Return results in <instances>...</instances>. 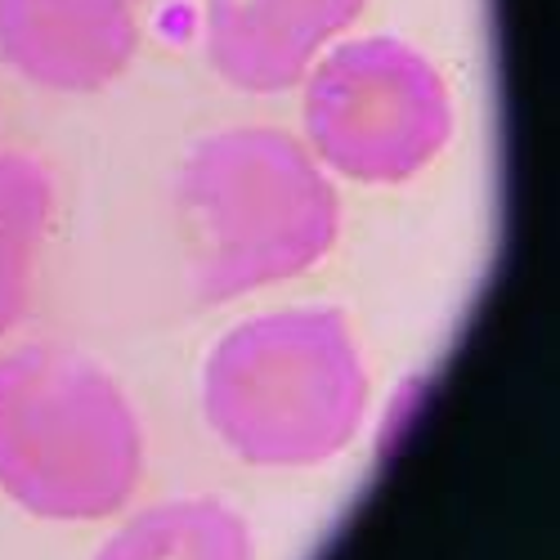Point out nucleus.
<instances>
[{
	"label": "nucleus",
	"mask_w": 560,
	"mask_h": 560,
	"mask_svg": "<svg viewBox=\"0 0 560 560\" xmlns=\"http://www.w3.org/2000/svg\"><path fill=\"white\" fill-rule=\"evenodd\" d=\"M363 368L341 314L292 310L229 332L207 368V412L247 462L305 466L350 444L363 417Z\"/></svg>",
	"instance_id": "f257e3e1"
},
{
	"label": "nucleus",
	"mask_w": 560,
	"mask_h": 560,
	"mask_svg": "<svg viewBox=\"0 0 560 560\" xmlns=\"http://www.w3.org/2000/svg\"><path fill=\"white\" fill-rule=\"evenodd\" d=\"M139 476V427L95 363L63 350L0 359V485L45 516H104Z\"/></svg>",
	"instance_id": "f03ea898"
},
{
	"label": "nucleus",
	"mask_w": 560,
	"mask_h": 560,
	"mask_svg": "<svg viewBox=\"0 0 560 560\" xmlns=\"http://www.w3.org/2000/svg\"><path fill=\"white\" fill-rule=\"evenodd\" d=\"M184 202L207 229V301L310 269L337 238V194L283 130H224L184 171Z\"/></svg>",
	"instance_id": "7ed1b4c3"
},
{
	"label": "nucleus",
	"mask_w": 560,
	"mask_h": 560,
	"mask_svg": "<svg viewBox=\"0 0 560 560\" xmlns=\"http://www.w3.org/2000/svg\"><path fill=\"white\" fill-rule=\"evenodd\" d=\"M305 130L328 166L395 184L444 149L453 108L440 72L422 55L390 36H372L341 45L314 68Z\"/></svg>",
	"instance_id": "20e7f679"
},
{
	"label": "nucleus",
	"mask_w": 560,
	"mask_h": 560,
	"mask_svg": "<svg viewBox=\"0 0 560 560\" xmlns=\"http://www.w3.org/2000/svg\"><path fill=\"white\" fill-rule=\"evenodd\" d=\"M144 0H0V59L50 90H100L126 72Z\"/></svg>",
	"instance_id": "39448f33"
},
{
	"label": "nucleus",
	"mask_w": 560,
	"mask_h": 560,
	"mask_svg": "<svg viewBox=\"0 0 560 560\" xmlns=\"http://www.w3.org/2000/svg\"><path fill=\"white\" fill-rule=\"evenodd\" d=\"M359 10L363 0H207V55L243 90H288Z\"/></svg>",
	"instance_id": "423d86ee"
},
{
	"label": "nucleus",
	"mask_w": 560,
	"mask_h": 560,
	"mask_svg": "<svg viewBox=\"0 0 560 560\" xmlns=\"http://www.w3.org/2000/svg\"><path fill=\"white\" fill-rule=\"evenodd\" d=\"M50 224V184L14 153H0V337H5L32 292V260Z\"/></svg>",
	"instance_id": "0eeeda50"
},
{
	"label": "nucleus",
	"mask_w": 560,
	"mask_h": 560,
	"mask_svg": "<svg viewBox=\"0 0 560 560\" xmlns=\"http://www.w3.org/2000/svg\"><path fill=\"white\" fill-rule=\"evenodd\" d=\"M104 560H247L243 525L220 506H166L135 521Z\"/></svg>",
	"instance_id": "6e6552de"
}]
</instances>
